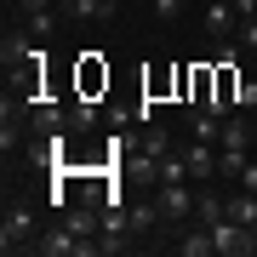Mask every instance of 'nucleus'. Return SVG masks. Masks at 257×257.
Listing matches in <instances>:
<instances>
[{"instance_id":"nucleus-1","label":"nucleus","mask_w":257,"mask_h":257,"mask_svg":"<svg viewBox=\"0 0 257 257\" xmlns=\"http://www.w3.org/2000/svg\"><path fill=\"white\" fill-rule=\"evenodd\" d=\"M35 240H40V223H35V211L29 206H6V217H0V251H35Z\"/></svg>"},{"instance_id":"nucleus-2","label":"nucleus","mask_w":257,"mask_h":257,"mask_svg":"<svg viewBox=\"0 0 257 257\" xmlns=\"http://www.w3.org/2000/svg\"><path fill=\"white\" fill-rule=\"evenodd\" d=\"M155 194H160V211H166L172 229H177V223H194V200H200V189H194V183H160Z\"/></svg>"},{"instance_id":"nucleus-3","label":"nucleus","mask_w":257,"mask_h":257,"mask_svg":"<svg viewBox=\"0 0 257 257\" xmlns=\"http://www.w3.org/2000/svg\"><path fill=\"white\" fill-rule=\"evenodd\" d=\"M40 40L29 35V29H6V40H0V63H6V74H18L23 63H40Z\"/></svg>"},{"instance_id":"nucleus-4","label":"nucleus","mask_w":257,"mask_h":257,"mask_svg":"<svg viewBox=\"0 0 257 257\" xmlns=\"http://www.w3.org/2000/svg\"><path fill=\"white\" fill-rule=\"evenodd\" d=\"M200 29L211 40H229L234 29H240V12H234V0H200Z\"/></svg>"},{"instance_id":"nucleus-5","label":"nucleus","mask_w":257,"mask_h":257,"mask_svg":"<svg viewBox=\"0 0 257 257\" xmlns=\"http://www.w3.org/2000/svg\"><path fill=\"white\" fill-rule=\"evenodd\" d=\"M211 246H217V257H251V234H246V223H234V217H223V223H211Z\"/></svg>"},{"instance_id":"nucleus-6","label":"nucleus","mask_w":257,"mask_h":257,"mask_svg":"<svg viewBox=\"0 0 257 257\" xmlns=\"http://www.w3.org/2000/svg\"><path fill=\"white\" fill-rule=\"evenodd\" d=\"M57 132H69V103L40 97L35 114H29V138H57Z\"/></svg>"},{"instance_id":"nucleus-7","label":"nucleus","mask_w":257,"mask_h":257,"mask_svg":"<svg viewBox=\"0 0 257 257\" xmlns=\"http://www.w3.org/2000/svg\"><path fill=\"white\" fill-rule=\"evenodd\" d=\"M126 217H132V229H138V234L172 229V223H166V211H160V194H155V189H149L143 200H126Z\"/></svg>"},{"instance_id":"nucleus-8","label":"nucleus","mask_w":257,"mask_h":257,"mask_svg":"<svg viewBox=\"0 0 257 257\" xmlns=\"http://www.w3.org/2000/svg\"><path fill=\"white\" fill-rule=\"evenodd\" d=\"M183 160H189V177H194V183H211V177H217V143H200V138H194L183 149Z\"/></svg>"},{"instance_id":"nucleus-9","label":"nucleus","mask_w":257,"mask_h":257,"mask_svg":"<svg viewBox=\"0 0 257 257\" xmlns=\"http://www.w3.org/2000/svg\"><path fill=\"white\" fill-rule=\"evenodd\" d=\"M172 251H177V257H217V246H211V229H206V223H189V229L172 240Z\"/></svg>"},{"instance_id":"nucleus-10","label":"nucleus","mask_w":257,"mask_h":257,"mask_svg":"<svg viewBox=\"0 0 257 257\" xmlns=\"http://www.w3.org/2000/svg\"><path fill=\"white\" fill-rule=\"evenodd\" d=\"M57 12H69V18H80V23H109L114 12H120V0H57Z\"/></svg>"},{"instance_id":"nucleus-11","label":"nucleus","mask_w":257,"mask_h":257,"mask_svg":"<svg viewBox=\"0 0 257 257\" xmlns=\"http://www.w3.org/2000/svg\"><path fill=\"white\" fill-rule=\"evenodd\" d=\"M189 138L217 143V138H223V114H217V109H200V103H189Z\"/></svg>"},{"instance_id":"nucleus-12","label":"nucleus","mask_w":257,"mask_h":257,"mask_svg":"<svg viewBox=\"0 0 257 257\" xmlns=\"http://www.w3.org/2000/svg\"><path fill=\"white\" fill-rule=\"evenodd\" d=\"M80 132H97V97H69V138H80Z\"/></svg>"},{"instance_id":"nucleus-13","label":"nucleus","mask_w":257,"mask_h":257,"mask_svg":"<svg viewBox=\"0 0 257 257\" xmlns=\"http://www.w3.org/2000/svg\"><path fill=\"white\" fill-rule=\"evenodd\" d=\"M166 149H172V138H166V126L155 120V126H143V138H138V149H132L126 160H160Z\"/></svg>"},{"instance_id":"nucleus-14","label":"nucleus","mask_w":257,"mask_h":257,"mask_svg":"<svg viewBox=\"0 0 257 257\" xmlns=\"http://www.w3.org/2000/svg\"><path fill=\"white\" fill-rule=\"evenodd\" d=\"M217 149H223V155H246V149H251V126H246V120H234V114H223Z\"/></svg>"},{"instance_id":"nucleus-15","label":"nucleus","mask_w":257,"mask_h":257,"mask_svg":"<svg viewBox=\"0 0 257 257\" xmlns=\"http://www.w3.org/2000/svg\"><path fill=\"white\" fill-rule=\"evenodd\" d=\"M97 86H109V69L97 52H80V97H97Z\"/></svg>"},{"instance_id":"nucleus-16","label":"nucleus","mask_w":257,"mask_h":257,"mask_svg":"<svg viewBox=\"0 0 257 257\" xmlns=\"http://www.w3.org/2000/svg\"><path fill=\"white\" fill-rule=\"evenodd\" d=\"M223 217H229V200L200 189V200H194V223H206V229H211V223H223Z\"/></svg>"},{"instance_id":"nucleus-17","label":"nucleus","mask_w":257,"mask_h":257,"mask_svg":"<svg viewBox=\"0 0 257 257\" xmlns=\"http://www.w3.org/2000/svg\"><path fill=\"white\" fill-rule=\"evenodd\" d=\"M229 217L251 229V223H257V194H246V189H240V194H229Z\"/></svg>"},{"instance_id":"nucleus-18","label":"nucleus","mask_w":257,"mask_h":257,"mask_svg":"<svg viewBox=\"0 0 257 257\" xmlns=\"http://www.w3.org/2000/svg\"><path fill=\"white\" fill-rule=\"evenodd\" d=\"M23 29H29L35 40H46L52 29H57V6H52V12H23Z\"/></svg>"},{"instance_id":"nucleus-19","label":"nucleus","mask_w":257,"mask_h":257,"mask_svg":"<svg viewBox=\"0 0 257 257\" xmlns=\"http://www.w3.org/2000/svg\"><path fill=\"white\" fill-rule=\"evenodd\" d=\"M189 0H155V18H183Z\"/></svg>"},{"instance_id":"nucleus-20","label":"nucleus","mask_w":257,"mask_h":257,"mask_svg":"<svg viewBox=\"0 0 257 257\" xmlns=\"http://www.w3.org/2000/svg\"><path fill=\"white\" fill-rule=\"evenodd\" d=\"M240 46H246V52H257V18H246V23H240Z\"/></svg>"},{"instance_id":"nucleus-21","label":"nucleus","mask_w":257,"mask_h":257,"mask_svg":"<svg viewBox=\"0 0 257 257\" xmlns=\"http://www.w3.org/2000/svg\"><path fill=\"white\" fill-rule=\"evenodd\" d=\"M240 109H257V80H240Z\"/></svg>"},{"instance_id":"nucleus-22","label":"nucleus","mask_w":257,"mask_h":257,"mask_svg":"<svg viewBox=\"0 0 257 257\" xmlns=\"http://www.w3.org/2000/svg\"><path fill=\"white\" fill-rule=\"evenodd\" d=\"M240 189H246V194H257V160H246V172H240Z\"/></svg>"},{"instance_id":"nucleus-23","label":"nucleus","mask_w":257,"mask_h":257,"mask_svg":"<svg viewBox=\"0 0 257 257\" xmlns=\"http://www.w3.org/2000/svg\"><path fill=\"white\" fill-rule=\"evenodd\" d=\"M234 12H240V23H246V18H257V0H234Z\"/></svg>"},{"instance_id":"nucleus-24","label":"nucleus","mask_w":257,"mask_h":257,"mask_svg":"<svg viewBox=\"0 0 257 257\" xmlns=\"http://www.w3.org/2000/svg\"><path fill=\"white\" fill-rule=\"evenodd\" d=\"M18 12H52V0H18Z\"/></svg>"}]
</instances>
